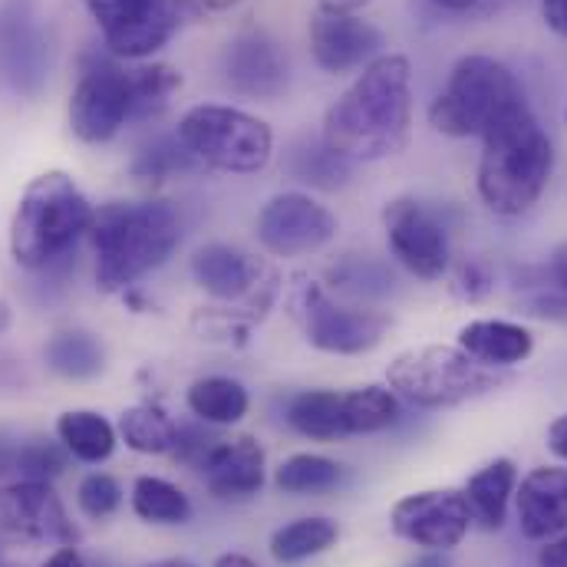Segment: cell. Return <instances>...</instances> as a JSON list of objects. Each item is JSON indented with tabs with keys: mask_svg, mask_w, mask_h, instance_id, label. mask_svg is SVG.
<instances>
[{
	"mask_svg": "<svg viewBox=\"0 0 567 567\" xmlns=\"http://www.w3.org/2000/svg\"><path fill=\"white\" fill-rule=\"evenodd\" d=\"M386 241L393 258L416 278L435 281L449 271V231L442 218L416 198H396L383 212Z\"/></svg>",
	"mask_w": 567,
	"mask_h": 567,
	"instance_id": "cell-13",
	"label": "cell"
},
{
	"mask_svg": "<svg viewBox=\"0 0 567 567\" xmlns=\"http://www.w3.org/2000/svg\"><path fill=\"white\" fill-rule=\"evenodd\" d=\"M192 278L205 293H212L218 300H241L258 287L261 265L251 255H245L241 248L205 245L192 258Z\"/></svg>",
	"mask_w": 567,
	"mask_h": 567,
	"instance_id": "cell-20",
	"label": "cell"
},
{
	"mask_svg": "<svg viewBox=\"0 0 567 567\" xmlns=\"http://www.w3.org/2000/svg\"><path fill=\"white\" fill-rule=\"evenodd\" d=\"M133 512L148 525H185L192 518V502L178 485L142 475L133 485Z\"/></svg>",
	"mask_w": 567,
	"mask_h": 567,
	"instance_id": "cell-32",
	"label": "cell"
},
{
	"mask_svg": "<svg viewBox=\"0 0 567 567\" xmlns=\"http://www.w3.org/2000/svg\"><path fill=\"white\" fill-rule=\"evenodd\" d=\"M458 347L482 367H515L535 353V337L512 320H472L458 330Z\"/></svg>",
	"mask_w": 567,
	"mask_h": 567,
	"instance_id": "cell-21",
	"label": "cell"
},
{
	"mask_svg": "<svg viewBox=\"0 0 567 567\" xmlns=\"http://www.w3.org/2000/svg\"><path fill=\"white\" fill-rule=\"evenodd\" d=\"M178 140L198 165L255 175L275 155V133L265 120L235 106H195L178 123Z\"/></svg>",
	"mask_w": 567,
	"mask_h": 567,
	"instance_id": "cell-6",
	"label": "cell"
},
{
	"mask_svg": "<svg viewBox=\"0 0 567 567\" xmlns=\"http://www.w3.org/2000/svg\"><path fill=\"white\" fill-rule=\"evenodd\" d=\"M0 535L30 545H73L76 528L50 482L0 485Z\"/></svg>",
	"mask_w": 567,
	"mask_h": 567,
	"instance_id": "cell-15",
	"label": "cell"
},
{
	"mask_svg": "<svg viewBox=\"0 0 567 567\" xmlns=\"http://www.w3.org/2000/svg\"><path fill=\"white\" fill-rule=\"evenodd\" d=\"M66 449L50 439H30L13 452V468L27 482H53L66 468Z\"/></svg>",
	"mask_w": 567,
	"mask_h": 567,
	"instance_id": "cell-36",
	"label": "cell"
},
{
	"mask_svg": "<svg viewBox=\"0 0 567 567\" xmlns=\"http://www.w3.org/2000/svg\"><path fill=\"white\" fill-rule=\"evenodd\" d=\"M0 567H3V561H0Z\"/></svg>",
	"mask_w": 567,
	"mask_h": 567,
	"instance_id": "cell-52",
	"label": "cell"
},
{
	"mask_svg": "<svg viewBox=\"0 0 567 567\" xmlns=\"http://www.w3.org/2000/svg\"><path fill=\"white\" fill-rule=\"evenodd\" d=\"M297 317L303 323L307 343L323 350V353H337V357H360V353L373 350L383 340L386 327H390L386 313L337 303L317 284H307L300 290Z\"/></svg>",
	"mask_w": 567,
	"mask_h": 567,
	"instance_id": "cell-10",
	"label": "cell"
},
{
	"mask_svg": "<svg viewBox=\"0 0 567 567\" xmlns=\"http://www.w3.org/2000/svg\"><path fill=\"white\" fill-rule=\"evenodd\" d=\"M43 357H47V367L53 373H60L63 380H93L106 367L103 343L93 333H86V330H63V333H56L47 343Z\"/></svg>",
	"mask_w": 567,
	"mask_h": 567,
	"instance_id": "cell-28",
	"label": "cell"
},
{
	"mask_svg": "<svg viewBox=\"0 0 567 567\" xmlns=\"http://www.w3.org/2000/svg\"><path fill=\"white\" fill-rule=\"evenodd\" d=\"M393 535L425 548V551H452L465 542L472 528V515L465 495L458 488H425L403 495L390 512Z\"/></svg>",
	"mask_w": 567,
	"mask_h": 567,
	"instance_id": "cell-12",
	"label": "cell"
},
{
	"mask_svg": "<svg viewBox=\"0 0 567 567\" xmlns=\"http://www.w3.org/2000/svg\"><path fill=\"white\" fill-rule=\"evenodd\" d=\"M370 0H320V10H337V13H357Z\"/></svg>",
	"mask_w": 567,
	"mask_h": 567,
	"instance_id": "cell-46",
	"label": "cell"
},
{
	"mask_svg": "<svg viewBox=\"0 0 567 567\" xmlns=\"http://www.w3.org/2000/svg\"><path fill=\"white\" fill-rule=\"evenodd\" d=\"M337 538H340V528L333 518L307 515V518H297V522L284 525L271 535V558L281 565H300L307 558L330 551L337 545Z\"/></svg>",
	"mask_w": 567,
	"mask_h": 567,
	"instance_id": "cell-27",
	"label": "cell"
},
{
	"mask_svg": "<svg viewBox=\"0 0 567 567\" xmlns=\"http://www.w3.org/2000/svg\"><path fill=\"white\" fill-rule=\"evenodd\" d=\"M133 73V123H145V120H155L172 93L182 86V76L172 70V66H140V70H130Z\"/></svg>",
	"mask_w": 567,
	"mask_h": 567,
	"instance_id": "cell-34",
	"label": "cell"
},
{
	"mask_svg": "<svg viewBox=\"0 0 567 567\" xmlns=\"http://www.w3.org/2000/svg\"><path fill=\"white\" fill-rule=\"evenodd\" d=\"M542 17L558 37H567V0H542Z\"/></svg>",
	"mask_w": 567,
	"mask_h": 567,
	"instance_id": "cell-41",
	"label": "cell"
},
{
	"mask_svg": "<svg viewBox=\"0 0 567 567\" xmlns=\"http://www.w3.org/2000/svg\"><path fill=\"white\" fill-rule=\"evenodd\" d=\"M492 275H488V268L485 265H478V261H472V265H462L458 268V275H455V293L458 297H465V300H482V297H488L492 293Z\"/></svg>",
	"mask_w": 567,
	"mask_h": 567,
	"instance_id": "cell-38",
	"label": "cell"
},
{
	"mask_svg": "<svg viewBox=\"0 0 567 567\" xmlns=\"http://www.w3.org/2000/svg\"><path fill=\"white\" fill-rule=\"evenodd\" d=\"M515 488H518V468L512 458H495L485 468H478L462 488L472 525H478L482 532H498L508 518Z\"/></svg>",
	"mask_w": 567,
	"mask_h": 567,
	"instance_id": "cell-22",
	"label": "cell"
},
{
	"mask_svg": "<svg viewBox=\"0 0 567 567\" xmlns=\"http://www.w3.org/2000/svg\"><path fill=\"white\" fill-rule=\"evenodd\" d=\"M343 435H373L400 420V396L390 386H357L340 393Z\"/></svg>",
	"mask_w": 567,
	"mask_h": 567,
	"instance_id": "cell-23",
	"label": "cell"
},
{
	"mask_svg": "<svg viewBox=\"0 0 567 567\" xmlns=\"http://www.w3.org/2000/svg\"><path fill=\"white\" fill-rule=\"evenodd\" d=\"M287 172H290L297 182L310 185V188L333 192V188L347 185V178H350V162L340 158L323 140H303L290 148V155H287Z\"/></svg>",
	"mask_w": 567,
	"mask_h": 567,
	"instance_id": "cell-29",
	"label": "cell"
},
{
	"mask_svg": "<svg viewBox=\"0 0 567 567\" xmlns=\"http://www.w3.org/2000/svg\"><path fill=\"white\" fill-rule=\"evenodd\" d=\"M538 567H567V532L558 538L542 542L538 548Z\"/></svg>",
	"mask_w": 567,
	"mask_h": 567,
	"instance_id": "cell-40",
	"label": "cell"
},
{
	"mask_svg": "<svg viewBox=\"0 0 567 567\" xmlns=\"http://www.w3.org/2000/svg\"><path fill=\"white\" fill-rule=\"evenodd\" d=\"M284 420L293 432L317 439V442H333L347 439L343 420H340V390H303L287 400Z\"/></svg>",
	"mask_w": 567,
	"mask_h": 567,
	"instance_id": "cell-26",
	"label": "cell"
},
{
	"mask_svg": "<svg viewBox=\"0 0 567 567\" xmlns=\"http://www.w3.org/2000/svg\"><path fill=\"white\" fill-rule=\"evenodd\" d=\"M195 165H198V158L185 148V142L178 140V133H175V136H162L152 145H145L136 155V162H133V172L140 178H168V175L188 172Z\"/></svg>",
	"mask_w": 567,
	"mask_h": 567,
	"instance_id": "cell-35",
	"label": "cell"
},
{
	"mask_svg": "<svg viewBox=\"0 0 567 567\" xmlns=\"http://www.w3.org/2000/svg\"><path fill=\"white\" fill-rule=\"evenodd\" d=\"M212 567H258L248 555H221Z\"/></svg>",
	"mask_w": 567,
	"mask_h": 567,
	"instance_id": "cell-47",
	"label": "cell"
},
{
	"mask_svg": "<svg viewBox=\"0 0 567 567\" xmlns=\"http://www.w3.org/2000/svg\"><path fill=\"white\" fill-rule=\"evenodd\" d=\"M265 449L255 435L215 442L202 458L198 472L218 502H248L265 488Z\"/></svg>",
	"mask_w": 567,
	"mask_h": 567,
	"instance_id": "cell-18",
	"label": "cell"
},
{
	"mask_svg": "<svg viewBox=\"0 0 567 567\" xmlns=\"http://www.w3.org/2000/svg\"><path fill=\"white\" fill-rule=\"evenodd\" d=\"M7 323H10V310H7V303L0 300V333L7 330Z\"/></svg>",
	"mask_w": 567,
	"mask_h": 567,
	"instance_id": "cell-51",
	"label": "cell"
},
{
	"mask_svg": "<svg viewBox=\"0 0 567 567\" xmlns=\"http://www.w3.org/2000/svg\"><path fill=\"white\" fill-rule=\"evenodd\" d=\"M528 310L535 317H545V320H558V323H567V290L561 293H542L528 303Z\"/></svg>",
	"mask_w": 567,
	"mask_h": 567,
	"instance_id": "cell-39",
	"label": "cell"
},
{
	"mask_svg": "<svg viewBox=\"0 0 567 567\" xmlns=\"http://www.w3.org/2000/svg\"><path fill=\"white\" fill-rule=\"evenodd\" d=\"M485 370L488 367L475 363L462 347L429 343L400 353L386 370V383L400 400L420 410H442L488 390L492 377Z\"/></svg>",
	"mask_w": 567,
	"mask_h": 567,
	"instance_id": "cell-7",
	"label": "cell"
},
{
	"mask_svg": "<svg viewBox=\"0 0 567 567\" xmlns=\"http://www.w3.org/2000/svg\"><path fill=\"white\" fill-rule=\"evenodd\" d=\"M142 567H195L192 561H185V558H162V561H152V565H142Z\"/></svg>",
	"mask_w": 567,
	"mask_h": 567,
	"instance_id": "cell-49",
	"label": "cell"
},
{
	"mask_svg": "<svg viewBox=\"0 0 567 567\" xmlns=\"http://www.w3.org/2000/svg\"><path fill=\"white\" fill-rule=\"evenodd\" d=\"M383 37L370 20L357 13L317 10L310 20V53L320 70L340 76L350 70H363L380 56Z\"/></svg>",
	"mask_w": 567,
	"mask_h": 567,
	"instance_id": "cell-17",
	"label": "cell"
},
{
	"mask_svg": "<svg viewBox=\"0 0 567 567\" xmlns=\"http://www.w3.org/2000/svg\"><path fill=\"white\" fill-rule=\"evenodd\" d=\"M548 449L558 455V458H565L567 462V413L565 416H558L551 429H548Z\"/></svg>",
	"mask_w": 567,
	"mask_h": 567,
	"instance_id": "cell-43",
	"label": "cell"
},
{
	"mask_svg": "<svg viewBox=\"0 0 567 567\" xmlns=\"http://www.w3.org/2000/svg\"><path fill=\"white\" fill-rule=\"evenodd\" d=\"M53 70V37L27 0L0 7V83L23 100L43 93Z\"/></svg>",
	"mask_w": 567,
	"mask_h": 567,
	"instance_id": "cell-9",
	"label": "cell"
},
{
	"mask_svg": "<svg viewBox=\"0 0 567 567\" xmlns=\"http://www.w3.org/2000/svg\"><path fill=\"white\" fill-rule=\"evenodd\" d=\"M221 76L238 96L278 100L290 83V66L275 37L265 30H245L221 50Z\"/></svg>",
	"mask_w": 567,
	"mask_h": 567,
	"instance_id": "cell-16",
	"label": "cell"
},
{
	"mask_svg": "<svg viewBox=\"0 0 567 567\" xmlns=\"http://www.w3.org/2000/svg\"><path fill=\"white\" fill-rule=\"evenodd\" d=\"M96 251V281L106 293L130 290L148 271L162 268L178 241L182 218L172 202H113L90 225Z\"/></svg>",
	"mask_w": 567,
	"mask_h": 567,
	"instance_id": "cell-3",
	"label": "cell"
},
{
	"mask_svg": "<svg viewBox=\"0 0 567 567\" xmlns=\"http://www.w3.org/2000/svg\"><path fill=\"white\" fill-rule=\"evenodd\" d=\"M192 3V10L195 13H218V10H231V7H238L241 0H188Z\"/></svg>",
	"mask_w": 567,
	"mask_h": 567,
	"instance_id": "cell-45",
	"label": "cell"
},
{
	"mask_svg": "<svg viewBox=\"0 0 567 567\" xmlns=\"http://www.w3.org/2000/svg\"><path fill=\"white\" fill-rule=\"evenodd\" d=\"M343 465L317 452H297L275 468V485L287 495H320L343 482Z\"/></svg>",
	"mask_w": 567,
	"mask_h": 567,
	"instance_id": "cell-30",
	"label": "cell"
},
{
	"mask_svg": "<svg viewBox=\"0 0 567 567\" xmlns=\"http://www.w3.org/2000/svg\"><path fill=\"white\" fill-rule=\"evenodd\" d=\"M258 238L278 258H300L327 248L337 238V218L327 205L303 192L275 195L258 215Z\"/></svg>",
	"mask_w": 567,
	"mask_h": 567,
	"instance_id": "cell-14",
	"label": "cell"
},
{
	"mask_svg": "<svg viewBox=\"0 0 567 567\" xmlns=\"http://www.w3.org/2000/svg\"><path fill=\"white\" fill-rule=\"evenodd\" d=\"M133 123V73L113 63H93L83 70L73 100L70 126L83 142H110Z\"/></svg>",
	"mask_w": 567,
	"mask_h": 567,
	"instance_id": "cell-11",
	"label": "cell"
},
{
	"mask_svg": "<svg viewBox=\"0 0 567 567\" xmlns=\"http://www.w3.org/2000/svg\"><path fill=\"white\" fill-rule=\"evenodd\" d=\"M518 528L528 542H548L567 532V468H532L515 488Z\"/></svg>",
	"mask_w": 567,
	"mask_h": 567,
	"instance_id": "cell-19",
	"label": "cell"
},
{
	"mask_svg": "<svg viewBox=\"0 0 567 567\" xmlns=\"http://www.w3.org/2000/svg\"><path fill=\"white\" fill-rule=\"evenodd\" d=\"M56 435H60L63 449L86 465H100L116 452V429L106 416H100L93 410L63 413L56 420Z\"/></svg>",
	"mask_w": 567,
	"mask_h": 567,
	"instance_id": "cell-25",
	"label": "cell"
},
{
	"mask_svg": "<svg viewBox=\"0 0 567 567\" xmlns=\"http://www.w3.org/2000/svg\"><path fill=\"white\" fill-rule=\"evenodd\" d=\"M188 410L208 425H235L248 416L251 396L231 377H205L188 386Z\"/></svg>",
	"mask_w": 567,
	"mask_h": 567,
	"instance_id": "cell-24",
	"label": "cell"
},
{
	"mask_svg": "<svg viewBox=\"0 0 567 567\" xmlns=\"http://www.w3.org/2000/svg\"><path fill=\"white\" fill-rule=\"evenodd\" d=\"M43 567H90V565L83 561V555H80L73 545H60V548L43 561Z\"/></svg>",
	"mask_w": 567,
	"mask_h": 567,
	"instance_id": "cell-42",
	"label": "cell"
},
{
	"mask_svg": "<svg viewBox=\"0 0 567 567\" xmlns=\"http://www.w3.org/2000/svg\"><path fill=\"white\" fill-rule=\"evenodd\" d=\"M103 43L113 56L145 60L158 53L185 23L192 10L188 0H86Z\"/></svg>",
	"mask_w": 567,
	"mask_h": 567,
	"instance_id": "cell-8",
	"label": "cell"
},
{
	"mask_svg": "<svg viewBox=\"0 0 567 567\" xmlns=\"http://www.w3.org/2000/svg\"><path fill=\"white\" fill-rule=\"evenodd\" d=\"M76 502L83 508L86 518H110L120 505H123V485L106 475V472H93L80 482V492H76Z\"/></svg>",
	"mask_w": 567,
	"mask_h": 567,
	"instance_id": "cell-37",
	"label": "cell"
},
{
	"mask_svg": "<svg viewBox=\"0 0 567 567\" xmlns=\"http://www.w3.org/2000/svg\"><path fill=\"white\" fill-rule=\"evenodd\" d=\"M551 278L558 281L561 290H567V241L551 255Z\"/></svg>",
	"mask_w": 567,
	"mask_h": 567,
	"instance_id": "cell-44",
	"label": "cell"
},
{
	"mask_svg": "<svg viewBox=\"0 0 567 567\" xmlns=\"http://www.w3.org/2000/svg\"><path fill=\"white\" fill-rule=\"evenodd\" d=\"M413 133V70L400 53H383L327 110L323 142L353 162L400 155Z\"/></svg>",
	"mask_w": 567,
	"mask_h": 567,
	"instance_id": "cell-1",
	"label": "cell"
},
{
	"mask_svg": "<svg viewBox=\"0 0 567 567\" xmlns=\"http://www.w3.org/2000/svg\"><path fill=\"white\" fill-rule=\"evenodd\" d=\"M93 218L96 208L66 172L37 175L23 188L10 221L13 261L27 271L53 268L56 261L70 258L80 235L90 231Z\"/></svg>",
	"mask_w": 567,
	"mask_h": 567,
	"instance_id": "cell-4",
	"label": "cell"
},
{
	"mask_svg": "<svg viewBox=\"0 0 567 567\" xmlns=\"http://www.w3.org/2000/svg\"><path fill=\"white\" fill-rule=\"evenodd\" d=\"M406 567H449L442 558H420V561H413V565Z\"/></svg>",
	"mask_w": 567,
	"mask_h": 567,
	"instance_id": "cell-50",
	"label": "cell"
},
{
	"mask_svg": "<svg viewBox=\"0 0 567 567\" xmlns=\"http://www.w3.org/2000/svg\"><path fill=\"white\" fill-rule=\"evenodd\" d=\"M123 442L142 452V455H162V452H172L175 449V435H178V425L168 420V413L162 406H152V403H140V406H130L123 416H120V429Z\"/></svg>",
	"mask_w": 567,
	"mask_h": 567,
	"instance_id": "cell-31",
	"label": "cell"
},
{
	"mask_svg": "<svg viewBox=\"0 0 567 567\" xmlns=\"http://www.w3.org/2000/svg\"><path fill=\"white\" fill-rule=\"evenodd\" d=\"M555 172V145L528 103L508 110L482 136L478 195L505 218L525 215L538 205Z\"/></svg>",
	"mask_w": 567,
	"mask_h": 567,
	"instance_id": "cell-2",
	"label": "cell"
},
{
	"mask_svg": "<svg viewBox=\"0 0 567 567\" xmlns=\"http://www.w3.org/2000/svg\"><path fill=\"white\" fill-rule=\"evenodd\" d=\"M522 103L528 100L515 73L495 56L472 53L452 66L442 93L429 106V123L435 133L452 140L485 136L488 126Z\"/></svg>",
	"mask_w": 567,
	"mask_h": 567,
	"instance_id": "cell-5",
	"label": "cell"
},
{
	"mask_svg": "<svg viewBox=\"0 0 567 567\" xmlns=\"http://www.w3.org/2000/svg\"><path fill=\"white\" fill-rule=\"evenodd\" d=\"M435 7H442V10H472L475 3H482V0H432Z\"/></svg>",
	"mask_w": 567,
	"mask_h": 567,
	"instance_id": "cell-48",
	"label": "cell"
},
{
	"mask_svg": "<svg viewBox=\"0 0 567 567\" xmlns=\"http://www.w3.org/2000/svg\"><path fill=\"white\" fill-rule=\"evenodd\" d=\"M327 281H330V287H337L343 293H357V297H383V293L393 290L390 268L373 261V258H360V255L340 258L327 271Z\"/></svg>",
	"mask_w": 567,
	"mask_h": 567,
	"instance_id": "cell-33",
	"label": "cell"
}]
</instances>
